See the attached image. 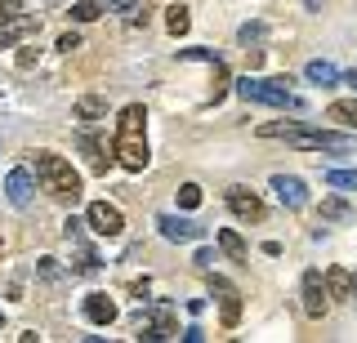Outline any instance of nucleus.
<instances>
[{"label": "nucleus", "mask_w": 357, "mask_h": 343, "mask_svg": "<svg viewBox=\"0 0 357 343\" xmlns=\"http://www.w3.org/2000/svg\"><path fill=\"white\" fill-rule=\"evenodd\" d=\"M223 201H228V209L241 218V223H264V214H268V205H264V196L259 192H250V187H228L223 192Z\"/></svg>", "instance_id": "6"}, {"label": "nucleus", "mask_w": 357, "mask_h": 343, "mask_svg": "<svg viewBox=\"0 0 357 343\" xmlns=\"http://www.w3.org/2000/svg\"><path fill=\"white\" fill-rule=\"evenodd\" d=\"M183 339H188V343H201V339H206V330H201V326H188Z\"/></svg>", "instance_id": "35"}, {"label": "nucleus", "mask_w": 357, "mask_h": 343, "mask_svg": "<svg viewBox=\"0 0 357 343\" xmlns=\"http://www.w3.org/2000/svg\"><path fill=\"white\" fill-rule=\"evenodd\" d=\"M268 187L277 192V201H282L286 209H304L308 205V187H304V179H295V174H273Z\"/></svg>", "instance_id": "12"}, {"label": "nucleus", "mask_w": 357, "mask_h": 343, "mask_svg": "<svg viewBox=\"0 0 357 343\" xmlns=\"http://www.w3.org/2000/svg\"><path fill=\"white\" fill-rule=\"evenodd\" d=\"M36 183H40L36 170H31V165H18V170H9V179H5V196L22 209V205H31V196H36Z\"/></svg>", "instance_id": "9"}, {"label": "nucleus", "mask_w": 357, "mask_h": 343, "mask_svg": "<svg viewBox=\"0 0 357 343\" xmlns=\"http://www.w3.org/2000/svg\"><path fill=\"white\" fill-rule=\"evenodd\" d=\"M326 120H340V125L357 129V98H349V103H331L326 107Z\"/></svg>", "instance_id": "20"}, {"label": "nucleus", "mask_w": 357, "mask_h": 343, "mask_svg": "<svg viewBox=\"0 0 357 343\" xmlns=\"http://www.w3.org/2000/svg\"><path fill=\"white\" fill-rule=\"evenodd\" d=\"M304 76H308L312 85H335V81H344L340 67H335V63H326V58H312L308 67H304Z\"/></svg>", "instance_id": "18"}, {"label": "nucleus", "mask_w": 357, "mask_h": 343, "mask_svg": "<svg viewBox=\"0 0 357 343\" xmlns=\"http://www.w3.org/2000/svg\"><path fill=\"white\" fill-rule=\"evenodd\" d=\"M344 81H349V85H353V90H357V72H349V76H344Z\"/></svg>", "instance_id": "36"}, {"label": "nucleus", "mask_w": 357, "mask_h": 343, "mask_svg": "<svg viewBox=\"0 0 357 343\" xmlns=\"http://www.w3.org/2000/svg\"><path fill=\"white\" fill-rule=\"evenodd\" d=\"M326 187H340V192H357V170H326Z\"/></svg>", "instance_id": "22"}, {"label": "nucleus", "mask_w": 357, "mask_h": 343, "mask_svg": "<svg viewBox=\"0 0 357 343\" xmlns=\"http://www.w3.org/2000/svg\"><path fill=\"white\" fill-rule=\"evenodd\" d=\"M286 143L299 147V152H335V157H353L357 152V138L340 134V129H312V125H304V120L286 134Z\"/></svg>", "instance_id": "3"}, {"label": "nucleus", "mask_w": 357, "mask_h": 343, "mask_svg": "<svg viewBox=\"0 0 357 343\" xmlns=\"http://www.w3.org/2000/svg\"><path fill=\"white\" fill-rule=\"evenodd\" d=\"M317 214H321V223H344V218H353V205L340 201V196H321Z\"/></svg>", "instance_id": "17"}, {"label": "nucleus", "mask_w": 357, "mask_h": 343, "mask_svg": "<svg viewBox=\"0 0 357 343\" xmlns=\"http://www.w3.org/2000/svg\"><path fill=\"white\" fill-rule=\"evenodd\" d=\"M353 298H357V272H353Z\"/></svg>", "instance_id": "38"}, {"label": "nucleus", "mask_w": 357, "mask_h": 343, "mask_svg": "<svg viewBox=\"0 0 357 343\" xmlns=\"http://www.w3.org/2000/svg\"><path fill=\"white\" fill-rule=\"evenodd\" d=\"M134 326H139V339H174L178 335V321L170 308H148V312H139L134 317Z\"/></svg>", "instance_id": "7"}, {"label": "nucleus", "mask_w": 357, "mask_h": 343, "mask_svg": "<svg viewBox=\"0 0 357 343\" xmlns=\"http://www.w3.org/2000/svg\"><path fill=\"white\" fill-rule=\"evenodd\" d=\"M192 263H197L201 272H210V263H215V254H210V250H197V259H192Z\"/></svg>", "instance_id": "33"}, {"label": "nucleus", "mask_w": 357, "mask_h": 343, "mask_svg": "<svg viewBox=\"0 0 357 343\" xmlns=\"http://www.w3.org/2000/svg\"><path fill=\"white\" fill-rule=\"evenodd\" d=\"M219 250L228 254L232 263H245V259H250V250H245L241 232H232V228H219Z\"/></svg>", "instance_id": "15"}, {"label": "nucleus", "mask_w": 357, "mask_h": 343, "mask_svg": "<svg viewBox=\"0 0 357 343\" xmlns=\"http://www.w3.org/2000/svg\"><path fill=\"white\" fill-rule=\"evenodd\" d=\"M0 250H5V241H0Z\"/></svg>", "instance_id": "39"}, {"label": "nucleus", "mask_w": 357, "mask_h": 343, "mask_svg": "<svg viewBox=\"0 0 357 343\" xmlns=\"http://www.w3.org/2000/svg\"><path fill=\"white\" fill-rule=\"evenodd\" d=\"M107 14H121V18H134V14H143V5H139V0H107Z\"/></svg>", "instance_id": "24"}, {"label": "nucleus", "mask_w": 357, "mask_h": 343, "mask_svg": "<svg viewBox=\"0 0 357 343\" xmlns=\"http://www.w3.org/2000/svg\"><path fill=\"white\" fill-rule=\"evenodd\" d=\"M76 120H85V125H94V120H103L107 116V103L103 98H94V94H85V98H76Z\"/></svg>", "instance_id": "16"}, {"label": "nucleus", "mask_w": 357, "mask_h": 343, "mask_svg": "<svg viewBox=\"0 0 357 343\" xmlns=\"http://www.w3.org/2000/svg\"><path fill=\"white\" fill-rule=\"evenodd\" d=\"M290 85V76H273V81H259V76H241L237 81V94L245 98V103H264V107H304L295 94L286 90Z\"/></svg>", "instance_id": "4"}, {"label": "nucleus", "mask_w": 357, "mask_h": 343, "mask_svg": "<svg viewBox=\"0 0 357 343\" xmlns=\"http://www.w3.org/2000/svg\"><path fill=\"white\" fill-rule=\"evenodd\" d=\"M304 5H308V9H317V5H321V0H304Z\"/></svg>", "instance_id": "37"}, {"label": "nucleus", "mask_w": 357, "mask_h": 343, "mask_svg": "<svg viewBox=\"0 0 357 343\" xmlns=\"http://www.w3.org/2000/svg\"><path fill=\"white\" fill-rule=\"evenodd\" d=\"M326 290H331V303L353 298V272L349 268H326Z\"/></svg>", "instance_id": "14"}, {"label": "nucleus", "mask_w": 357, "mask_h": 343, "mask_svg": "<svg viewBox=\"0 0 357 343\" xmlns=\"http://www.w3.org/2000/svg\"><path fill=\"white\" fill-rule=\"evenodd\" d=\"M188 27H192V18H188V5H170V9H165V31H170V36H183Z\"/></svg>", "instance_id": "19"}, {"label": "nucleus", "mask_w": 357, "mask_h": 343, "mask_svg": "<svg viewBox=\"0 0 357 343\" xmlns=\"http://www.w3.org/2000/svg\"><path fill=\"white\" fill-rule=\"evenodd\" d=\"M31 170H36L40 187L54 201H76V196H81V174H76L72 161H63L59 152H31Z\"/></svg>", "instance_id": "2"}, {"label": "nucleus", "mask_w": 357, "mask_h": 343, "mask_svg": "<svg viewBox=\"0 0 357 343\" xmlns=\"http://www.w3.org/2000/svg\"><path fill=\"white\" fill-rule=\"evenodd\" d=\"M59 49H63V54L81 49V36H76V31H67V36H59Z\"/></svg>", "instance_id": "32"}, {"label": "nucleus", "mask_w": 357, "mask_h": 343, "mask_svg": "<svg viewBox=\"0 0 357 343\" xmlns=\"http://www.w3.org/2000/svg\"><path fill=\"white\" fill-rule=\"evenodd\" d=\"M107 5H94V0H81V5H72V23H94V18H103Z\"/></svg>", "instance_id": "21"}, {"label": "nucleus", "mask_w": 357, "mask_h": 343, "mask_svg": "<svg viewBox=\"0 0 357 343\" xmlns=\"http://www.w3.org/2000/svg\"><path fill=\"white\" fill-rule=\"evenodd\" d=\"M210 294L232 298V294H237V285H232V281H223V276H210Z\"/></svg>", "instance_id": "29"}, {"label": "nucleus", "mask_w": 357, "mask_h": 343, "mask_svg": "<svg viewBox=\"0 0 357 343\" xmlns=\"http://www.w3.org/2000/svg\"><path fill=\"white\" fill-rule=\"evenodd\" d=\"M81 147H85V157H89V165H94V170H107V161H103V152H98V143L94 138H81Z\"/></svg>", "instance_id": "28"}, {"label": "nucleus", "mask_w": 357, "mask_h": 343, "mask_svg": "<svg viewBox=\"0 0 357 343\" xmlns=\"http://www.w3.org/2000/svg\"><path fill=\"white\" fill-rule=\"evenodd\" d=\"M36 54H40V49H22V54H18V67H22V72H27V67H31V63H36Z\"/></svg>", "instance_id": "34"}, {"label": "nucleus", "mask_w": 357, "mask_h": 343, "mask_svg": "<svg viewBox=\"0 0 357 343\" xmlns=\"http://www.w3.org/2000/svg\"><path fill=\"white\" fill-rule=\"evenodd\" d=\"M178 205H183V209H197L201 205V187L197 183H183V187H178Z\"/></svg>", "instance_id": "27"}, {"label": "nucleus", "mask_w": 357, "mask_h": 343, "mask_svg": "<svg viewBox=\"0 0 357 343\" xmlns=\"http://www.w3.org/2000/svg\"><path fill=\"white\" fill-rule=\"evenodd\" d=\"M143 125H148V112H143V103H126L116 116V138H112V157H116L121 170L130 174H143L152 161L148 152V138H143Z\"/></svg>", "instance_id": "1"}, {"label": "nucleus", "mask_w": 357, "mask_h": 343, "mask_svg": "<svg viewBox=\"0 0 357 343\" xmlns=\"http://www.w3.org/2000/svg\"><path fill=\"white\" fill-rule=\"evenodd\" d=\"M36 36H40V18H31V14H18L9 23H0V49H14V45L36 40Z\"/></svg>", "instance_id": "10"}, {"label": "nucleus", "mask_w": 357, "mask_h": 343, "mask_svg": "<svg viewBox=\"0 0 357 343\" xmlns=\"http://www.w3.org/2000/svg\"><path fill=\"white\" fill-rule=\"evenodd\" d=\"M85 321H89V326H112V321H116V303H112V298L107 294H85Z\"/></svg>", "instance_id": "13"}, {"label": "nucleus", "mask_w": 357, "mask_h": 343, "mask_svg": "<svg viewBox=\"0 0 357 343\" xmlns=\"http://www.w3.org/2000/svg\"><path fill=\"white\" fill-rule=\"evenodd\" d=\"M178 58H201V63H219L210 49H178Z\"/></svg>", "instance_id": "31"}, {"label": "nucleus", "mask_w": 357, "mask_h": 343, "mask_svg": "<svg viewBox=\"0 0 357 343\" xmlns=\"http://www.w3.org/2000/svg\"><path fill=\"white\" fill-rule=\"evenodd\" d=\"M18 14H22V0H0V23H9Z\"/></svg>", "instance_id": "30"}, {"label": "nucleus", "mask_w": 357, "mask_h": 343, "mask_svg": "<svg viewBox=\"0 0 357 343\" xmlns=\"http://www.w3.org/2000/svg\"><path fill=\"white\" fill-rule=\"evenodd\" d=\"M264 36H268V27H264V23H245V27L237 31V40H241V45H259Z\"/></svg>", "instance_id": "23"}, {"label": "nucleus", "mask_w": 357, "mask_h": 343, "mask_svg": "<svg viewBox=\"0 0 357 343\" xmlns=\"http://www.w3.org/2000/svg\"><path fill=\"white\" fill-rule=\"evenodd\" d=\"M85 223H89L94 237H121V232H126V214H121L116 205H107V201H89Z\"/></svg>", "instance_id": "8"}, {"label": "nucleus", "mask_w": 357, "mask_h": 343, "mask_svg": "<svg viewBox=\"0 0 357 343\" xmlns=\"http://www.w3.org/2000/svg\"><path fill=\"white\" fill-rule=\"evenodd\" d=\"M156 232H161L165 241H174V246H188V241L206 237V228H197L192 218H178V214H161L156 218Z\"/></svg>", "instance_id": "11"}, {"label": "nucleus", "mask_w": 357, "mask_h": 343, "mask_svg": "<svg viewBox=\"0 0 357 343\" xmlns=\"http://www.w3.org/2000/svg\"><path fill=\"white\" fill-rule=\"evenodd\" d=\"M237 321H241V294H232V298H223V326H237Z\"/></svg>", "instance_id": "25"}, {"label": "nucleus", "mask_w": 357, "mask_h": 343, "mask_svg": "<svg viewBox=\"0 0 357 343\" xmlns=\"http://www.w3.org/2000/svg\"><path fill=\"white\" fill-rule=\"evenodd\" d=\"M36 272H40V281H63V272H59V259H36Z\"/></svg>", "instance_id": "26"}, {"label": "nucleus", "mask_w": 357, "mask_h": 343, "mask_svg": "<svg viewBox=\"0 0 357 343\" xmlns=\"http://www.w3.org/2000/svg\"><path fill=\"white\" fill-rule=\"evenodd\" d=\"M299 298H304V317L321 321L331 312V290H326V276H321L317 268L304 272V285H299Z\"/></svg>", "instance_id": "5"}]
</instances>
